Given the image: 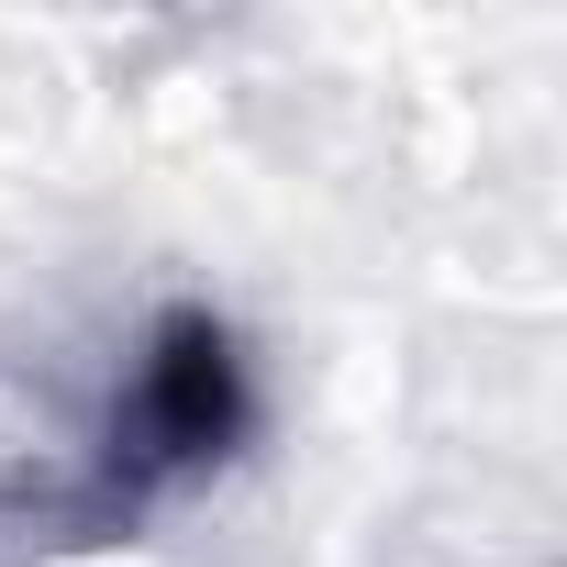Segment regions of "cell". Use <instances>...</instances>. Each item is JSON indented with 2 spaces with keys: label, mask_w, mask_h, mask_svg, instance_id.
Listing matches in <instances>:
<instances>
[{
  "label": "cell",
  "mask_w": 567,
  "mask_h": 567,
  "mask_svg": "<svg viewBox=\"0 0 567 567\" xmlns=\"http://www.w3.org/2000/svg\"><path fill=\"white\" fill-rule=\"evenodd\" d=\"M256 434V368H245V334L200 301L156 312L112 412H101V445H90V512L101 523H134L145 501L212 478L234 445Z\"/></svg>",
  "instance_id": "obj_1"
}]
</instances>
